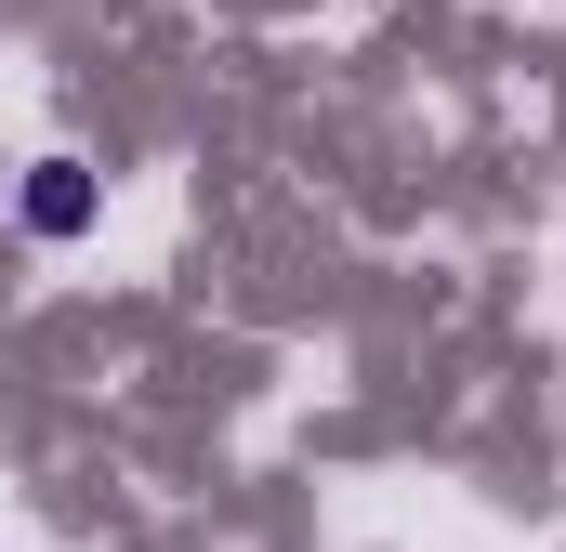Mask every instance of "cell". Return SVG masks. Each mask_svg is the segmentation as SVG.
I'll return each mask as SVG.
<instances>
[{
  "mask_svg": "<svg viewBox=\"0 0 566 552\" xmlns=\"http://www.w3.org/2000/svg\"><path fill=\"white\" fill-rule=\"evenodd\" d=\"M93 224V158H40L27 171V237H80Z\"/></svg>",
  "mask_w": 566,
  "mask_h": 552,
  "instance_id": "1",
  "label": "cell"
}]
</instances>
